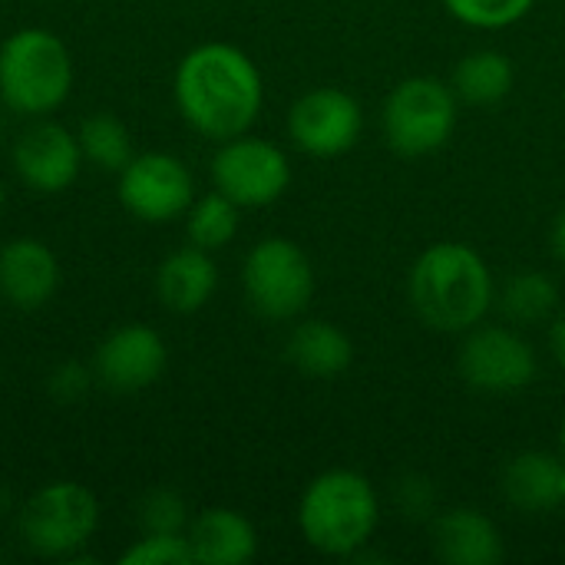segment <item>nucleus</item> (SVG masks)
<instances>
[{"mask_svg": "<svg viewBox=\"0 0 565 565\" xmlns=\"http://www.w3.org/2000/svg\"><path fill=\"white\" fill-rule=\"evenodd\" d=\"M182 119L205 139H232L252 129L265 103V83L255 60L222 40L189 50L172 79Z\"/></svg>", "mask_w": 565, "mask_h": 565, "instance_id": "f257e3e1", "label": "nucleus"}, {"mask_svg": "<svg viewBox=\"0 0 565 565\" xmlns=\"http://www.w3.org/2000/svg\"><path fill=\"white\" fill-rule=\"evenodd\" d=\"M407 298L427 328L463 334L497 308V281L473 245L437 242L417 255L407 275Z\"/></svg>", "mask_w": 565, "mask_h": 565, "instance_id": "f03ea898", "label": "nucleus"}, {"mask_svg": "<svg viewBox=\"0 0 565 565\" xmlns=\"http://www.w3.org/2000/svg\"><path fill=\"white\" fill-rule=\"evenodd\" d=\"M381 523V497L358 470H324L298 503V530L311 550L351 559L367 550Z\"/></svg>", "mask_w": 565, "mask_h": 565, "instance_id": "7ed1b4c3", "label": "nucleus"}, {"mask_svg": "<svg viewBox=\"0 0 565 565\" xmlns=\"http://www.w3.org/2000/svg\"><path fill=\"white\" fill-rule=\"evenodd\" d=\"M73 89V60L43 26H23L0 46V99L20 116L53 113Z\"/></svg>", "mask_w": 565, "mask_h": 565, "instance_id": "20e7f679", "label": "nucleus"}, {"mask_svg": "<svg viewBox=\"0 0 565 565\" xmlns=\"http://www.w3.org/2000/svg\"><path fill=\"white\" fill-rule=\"evenodd\" d=\"M460 116V99L450 83L434 76L401 79L384 103V136L397 156L420 159L440 152Z\"/></svg>", "mask_w": 565, "mask_h": 565, "instance_id": "39448f33", "label": "nucleus"}, {"mask_svg": "<svg viewBox=\"0 0 565 565\" xmlns=\"http://www.w3.org/2000/svg\"><path fill=\"white\" fill-rule=\"evenodd\" d=\"M242 288L255 315L268 321H291L311 305L315 268L298 242L271 235L255 242L245 255Z\"/></svg>", "mask_w": 565, "mask_h": 565, "instance_id": "423d86ee", "label": "nucleus"}, {"mask_svg": "<svg viewBox=\"0 0 565 565\" xmlns=\"http://www.w3.org/2000/svg\"><path fill=\"white\" fill-rule=\"evenodd\" d=\"M99 526V503L83 483H46L40 487L23 513H20V536L36 556H73L89 543Z\"/></svg>", "mask_w": 565, "mask_h": 565, "instance_id": "0eeeda50", "label": "nucleus"}, {"mask_svg": "<svg viewBox=\"0 0 565 565\" xmlns=\"http://www.w3.org/2000/svg\"><path fill=\"white\" fill-rule=\"evenodd\" d=\"M457 371L467 381V387L480 394H516L526 391L536 381L540 361L533 344L513 328V324H487L463 331L460 351H457Z\"/></svg>", "mask_w": 565, "mask_h": 565, "instance_id": "6e6552de", "label": "nucleus"}, {"mask_svg": "<svg viewBox=\"0 0 565 565\" xmlns=\"http://www.w3.org/2000/svg\"><path fill=\"white\" fill-rule=\"evenodd\" d=\"M212 182L238 209H265L291 185V162L285 149L262 136H232L212 159Z\"/></svg>", "mask_w": 565, "mask_h": 565, "instance_id": "1a4fd4ad", "label": "nucleus"}, {"mask_svg": "<svg viewBox=\"0 0 565 565\" xmlns=\"http://www.w3.org/2000/svg\"><path fill=\"white\" fill-rule=\"evenodd\" d=\"M361 132L364 109L348 89L338 86H315L305 96H298L288 109L291 142L315 159H334L351 152Z\"/></svg>", "mask_w": 565, "mask_h": 565, "instance_id": "9d476101", "label": "nucleus"}, {"mask_svg": "<svg viewBox=\"0 0 565 565\" xmlns=\"http://www.w3.org/2000/svg\"><path fill=\"white\" fill-rule=\"evenodd\" d=\"M119 202L139 222H172L195 202V179L189 166L169 152L132 156L119 172Z\"/></svg>", "mask_w": 565, "mask_h": 565, "instance_id": "9b49d317", "label": "nucleus"}, {"mask_svg": "<svg viewBox=\"0 0 565 565\" xmlns=\"http://www.w3.org/2000/svg\"><path fill=\"white\" fill-rule=\"evenodd\" d=\"M169 351L156 328L122 324L96 348V377L119 394L152 387L166 371Z\"/></svg>", "mask_w": 565, "mask_h": 565, "instance_id": "f8f14e48", "label": "nucleus"}, {"mask_svg": "<svg viewBox=\"0 0 565 565\" xmlns=\"http://www.w3.org/2000/svg\"><path fill=\"white\" fill-rule=\"evenodd\" d=\"M83 166L79 139L60 122H33L13 146L17 175L43 195L63 192L76 182Z\"/></svg>", "mask_w": 565, "mask_h": 565, "instance_id": "ddd939ff", "label": "nucleus"}, {"mask_svg": "<svg viewBox=\"0 0 565 565\" xmlns=\"http://www.w3.org/2000/svg\"><path fill=\"white\" fill-rule=\"evenodd\" d=\"M60 285V262L40 238H13L0 248V295L17 311L43 308Z\"/></svg>", "mask_w": 565, "mask_h": 565, "instance_id": "4468645a", "label": "nucleus"}, {"mask_svg": "<svg viewBox=\"0 0 565 565\" xmlns=\"http://www.w3.org/2000/svg\"><path fill=\"white\" fill-rule=\"evenodd\" d=\"M430 540L437 559L447 565H500L507 559L503 533L473 507L437 513L430 520Z\"/></svg>", "mask_w": 565, "mask_h": 565, "instance_id": "2eb2a0df", "label": "nucleus"}, {"mask_svg": "<svg viewBox=\"0 0 565 565\" xmlns=\"http://www.w3.org/2000/svg\"><path fill=\"white\" fill-rule=\"evenodd\" d=\"M563 457L546 450H523L510 457L500 473L503 500L526 516L553 513L563 507Z\"/></svg>", "mask_w": 565, "mask_h": 565, "instance_id": "dca6fc26", "label": "nucleus"}, {"mask_svg": "<svg viewBox=\"0 0 565 565\" xmlns=\"http://www.w3.org/2000/svg\"><path fill=\"white\" fill-rule=\"evenodd\" d=\"M192 559L202 565H245L258 553V533L248 516L228 507H212L189 523Z\"/></svg>", "mask_w": 565, "mask_h": 565, "instance_id": "f3484780", "label": "nucleus"}, {"mask_svg": "<svg viewBox=\"0 0 565 565\" xmlns=\"http://www.w3.org/2000/svg\"><path fill=\"white\" fill-rule=\"evenodd\" d=\"M218 288V265L212 252L189 245L172 252L156 271V291L162 305L175 315H192L212 301Z\"/></svg>", "mask_w": 565, "mask_h": 565, "instance_id": "a211bd4d", "label": "nucleus"}, {"mask_svg": "<svg viewBox=\"0 0 565 565\" xmlns=\"http://www.w3.org/2000/svg\"><path fill=\"white\" fill-rule=\"evenodd\" d=\"M285 358L308 377H338L354 364V341L334 321H298L285 341Z\"/></svg>", "mask_w": 565, "mask_h": 565, "instance_id": "6ab92c4d", "label": "nucleus"}, {"mask_svg": "<svg viewBox=\"0 0 565 565\" xmlns=\"http://www.w3.org/2000/svg\"><path fill=\"white\" fill-rule=\"evenodd\" d=\"M516 70L503 50H473L467 53L450 76V86L460 103L470 106H497L513 93Z\"/></svg>", "mask_w": 565, "mask_h": 565, "instance_id": "aec40b11", "label": "nucleus"}, {"mask_svg": "<svg viewBox=\"0 0 565 565\" xmlns=\"http://www.w3.org/2000/svg\"><path fill=\"white\" fill-rule=\"evenodd\" d=\"M497 308L513 328L543 324L559 311V285L546 271L523 268L497 291Z\"/></svg>", "mask_w": 565, "mask_h": 565, "instance_id": "412c9836", "label": "nucleus"}, {"mask_svg": "<svg viewBox=\"0 0 565 565\" xmlns=\"http://www.w3.org/2000/svg\"><path fill=\"white\" fill-rule=\"evenodd\" d=\"M79 149L96 169L122 172L132 159V136L113 113H93L79 126Z\"/></svg>", "mask_w": 565, "mask_h": 565, "instance_id": "4be33fe9", "label": "nucleus"}, {"mask_svg": "<svg viewBox=\"0 0 565 565\" xmlns=\"http://www.w3.org/2000/svg\"><path fill=\"white\" fill-rule=\"evenodd\" d=\"M238 212L242 209L228 195H222L218 189L202 195V199H195L189 205V212H185L189 215V222H185L189 242L205 248V252L225 248L238 235Z\"/></svg>", "mask_w": 565, "mask_h": 565, "instance_id": "5701e85b", "label": "nucleus"}, {"mask_svg": "<svg viewBox=\"0 0 565 565\" xmlns=\"http://www.w3.org/2000/svg\"><path fill=\"white\" fill-rule=\"evenodd\" d=\"M536 0H444L454 20L477 30H503L520 23Z\"/></svg>", "mask_w": 565, "mask_h": 565, "instance_id": "b1692460", "label": "nucleus"}, {"mask_svg": "<svg viewBox=\"0 0 565 565\" xmlns=\"http://www.w3.org/2000/svg\"><path fill=\"white\" fill-rule=\"evenodd\" d=\"M122 565H192V546L185 533H146L136 546H129Z\"/></svg>", "mask_w": 565, "mask_h": 565, "instance_id": "393cba45", "label": "nucleus"}, {"mask_svg": "<svg viewBox=\"0 0 565 565\" xmlns=\"http://www.w3.org/2000/svg\"><path fill=\"white\" fill-rule=\"evenodd\" d=\"M394 507L404 520L424 523L437 516V487L424 473H404L394 483Z\"/></svg>", "mask_w": 565, "mask_h": 565, "instance_id": "a878e982", "label": "nucleus"}, {"mask_svg": "<svg viewBox=\"0 0 565 565\" xmlns=\"http://www.w3.org/2000/svg\"><path fill=\"white\" fill-rule=\"evenodd\" d=\"M142 530L146 533H182L189 516H185V500L172 490H156L142 500Z\"/></svg>", "mask_w": 565, "mask_h": 565, "instance_id": "bb28decb", "label": "nucleus"}, {"mask_svg": "<svg viewBox=\"0 0 565 565\" xmlns=\"http://www.w3.org/2000/svg\"><path fill=\"white\" fill-rule=\"evenodd\" d=\"M550 242H553V255H556V258H559V262L565 265V212H559V215H556Z\"/></svg>", "mask_w": 565, "mask_h": 565, "instance_id": "cd10ccee", "label": "nucleus"}, {"mask_svg": "<svg viewBox=\"0 0 565 565\" xmlns=\"http://www.w3.org/2000/svg\"><path fill=\"white\" fill-rule=\"evenodd\" d=\"M550 341H553V354L559 358V364L565 367V311L553 321V334H550Z\"/></svg>", "mask_w": 565, "mask_h": 565, "instance_id": "c85d7f7f", "label": "nucleus"}, {"mask_svg": "<svg viewBox=\"0 0 565 565\" xmlns=\"http://www.w3.org/2000/svg\"><path fill=\"white\" fill-rule=\"evenodd\" d=\"M559 444H563V460H565V424H563V434H559Z\"/></svg>", "mask_w": 565, "mask_h": 565, "instance_id": "c756f323", "label": "nucleus"}, {"mask_svg": "<svg viewBox=\"0 0 565 565\" xmlns=\"http://www.w3.org/2000/svg\"><path fill=\"white\" fill-rule=\"evenodd\" d=\"M0 212H3V182H0Z\"/></svg>", "mask_w": 565, "mask_h": 565, "instance_id": "7c9ffc66", "label": "nucleus"}]
</instances>
